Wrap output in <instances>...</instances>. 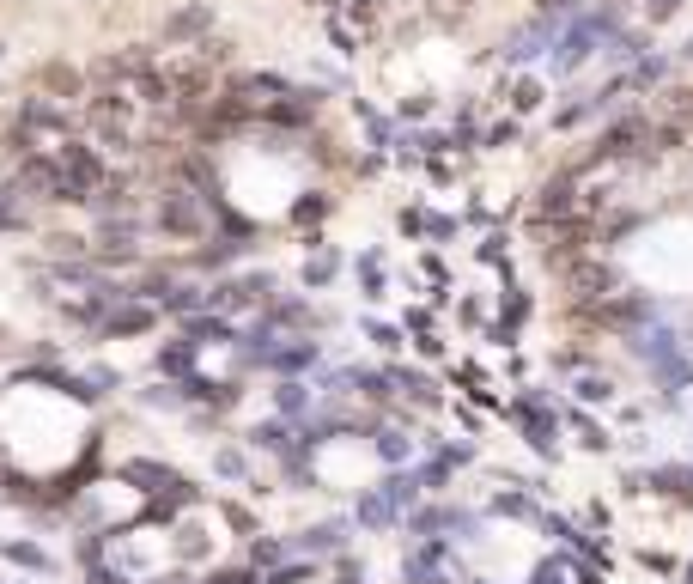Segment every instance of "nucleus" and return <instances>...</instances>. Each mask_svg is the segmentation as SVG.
<instances>
[{
	"mask_svg": "<svg viewBox=\"0 0 693 584\" xmlns=\"http://www.w3.org/2000/svg\"><path fill=\"white\" fill-rule=\"evenodd\" d=\"M86 122H92V134L110 146V153H128L134 146V98L128 92H98L86 104Z\"/></svg>",
	"mask_w": 693,
	"mask_h": 584,
	"instance_id": "7ed1b4c3",
	"label": "nucleus"
},
{
	"mask_svg": "<svg viewBox=\"0 0 693 584\" xmlns=\"http://www.w3.org/2000/svg\"><path fill=\"white\" fill-rule=\"evenodd\" d=\"M608 396H614L608 378H578V402H608Z\"/></svg>",
	"mask_w": 693,
	"mask_h": 584,
	"instance_id": "bb28decb",
	"label": "nucleus"
},
{
	"mask_svg": "<svg viewBox=\"0 0 693 584\" xmlns=\"http://www.w3.org/2000/svg\"><path fill=\"white\" fill-rule=\"evenodd\" d=\"M341 274V256L329 244H317V256H304V286H329Z\"/></svg>",
	"mask_w": 693,
	"mask_h": 584,
	"instance_id": "dca6fc26",
	"label": "nucleus"
},
{
	"mask_svg": "<svg viewBox=\"0 0 693 584\" xmlns=\"http://www.w3.org/2000/svg\"><path fill=\"white\" fill-rule=\"evenodd\" d=\"M274 408H280L286 420H311V414L323 408V396L304 384V378H280V384H274Z\"/></svg>",
	"mask_w": 693,
	"mask_h": 584,
	"instance_id": "1a4fd4ad",
	"label": "nucleus"
},
{
	"mask_svg": "<svg viewBox=\"0 0 693 584\" xmlns=\"http://www.w3.org/2000/svg\"><path fill=\"white\" fill-rule=\"evenodd\" d=\"M687 55H693V43H687Z\"/></svg>",
	"mask_w": 693,
	"mask_h": 584,
	"instance_id": "c9c22d12",
	"label": "nucleus"
},
{
	"mask_svg": "<svg viewBox=\"0 0 693 584\" xmlns=\"http://www.w3.org/2000/svg\"><path fill=\"white\" fill-rule=\"evenodd\" d=\"M140 402H146V408H183V384H152Z\"/></svg>",
	"mask_w": 693,
	"mask_h": 584,
	"instance_id": "5701e85b",
	"label": "nucleus"
},
{
	"mask_svg": "<svg viewBox=\"0 0 693 584\" xmlns=\"http://www.w3.org/2000/svg\"><path fill=\"white\" fill-rule=\"evenodd\" d=\"M517 140V122H499V128H487V146H511Z\"/></svg>",
	"mask_w": 693,
	"mask_h": 584,
	"instance_id": "c756f323",
	"label": "nucleus"
},
{
	"mask_svg": "<svg viewBox=\"0 0 693 584\" xmlns=\"http://www.w3.org/2000/svg\"><path fill=\"white\" fill-rule=\"evenodd\" d=\"M292 554H298V560H317V554H347V518H329V524H317V530L292 536Z\"/></svg>",
	"mask_w": 693,
	"mask_h": 584,
	"instance_id": "423d86ee",
	"label": "nucleus"
},
{
	"mask_svg": "<svg viewBox=\"0 0 693 584\" xmlns=\"http://www.w3.org/2000/svg\"><path fill=\"white\" fill-rule=\"evenodd\" d=\"M286 560H298L292 542H280V536H256V542H250V566H256V572H262V566L274 572V566H286Z\"/></svg>",
	"mask_w": 693,
	"mask_h": 584,
	"instance_id": "4468645a",
	"label": "nucleus"
},
{
	"mask_svg": "<svg viewBox=\"0 0 693 584\" xmlns=\"http://www.w3.org/2000/svg\"><path fill=\"white\" fill-rule=\"evenodd\" d=\"M183 341H195V347H231V341H238V323L219 317V311H201V317L183 323Z\"/></svg>",
	"mask_w": 693,
	"mask_h": 584,
	"instance_id": "9d476101",
	"label": "nucleus"
},
{
	"mask_svg": "<svg viewBox=\"0 0 693 584\" xmlns=\"http://www.w3.org/2000/svg\"><path fill=\"white\" fill-rule=\"evenodd\" d=\"M250 445H256V451H268V457H286V451L298 445V438L286 432V420H262V426H250Z\"/></svg>",
	"mask_w": 693,
	"mask_h": 584,
	"instance_id": "ddd939ff",
	"label": "nucleus"
},
{
	"mask_svg": "<svg viewBox=\"0 0 693 584\" xmlns=\"http://www.w3.org/2000/svg\"><path fill=\"white\" fill-rule=\"evenodd\" d=\"M262 317H268L274 329H298V323H311V305H304L298 292H286V299H274V305H268Z\"/></svg>",
	"mask_w": 693,
	"mask_h": 584,
	"instance_id": "2eb2a0df",
	"label": "nucleus"
},
{
	"mask_svg": "<svg viewBox=\"0 0 693 584\" xmlns=\"http://www.w3.org/2000/svg\"><path fill=\"white\" fill-rule=\"evenodd\" d=\"M687 584H693V566H687Z\"/></svg>",
	"mask_w": 693,
	"mask_h": 584,
	"instance_id": "72a5a7b5",
	"label": "nucleus"
},
{
	"mask_svg": "<svg viewBox=\"0 0 693 584\" xmlns=\"http://www.w3.org/2000/svg\"><path fill=\"white\" fill-rule=\"evenodd\" d=\"M86 584H134V578H128L122 566H92V572H86Z\"/></svg>",
	"mask_w": 693,
	"mask_h": 584,
	"instance_id": "cd10ccee",
	"label": "nucleus"
},
{
	"mask_svg": "<svg viewBox=\"0 0 693 584\" xmlns=\"http://www.w3.org/2000/svg\"><path fill=\"white\" fill-rule=\"evenodd\" d=\"M0 554H7V560H19V566H31V572H49L55 560L37 548V542H0Z\"/></svg>",
	"mask_w": 693,
	"mask_h": 584,
	"instance_id": "6ab92c4d",
	"label": "nucleus"
},
{
	"mask_svg": "<svg viewBox=\"0 0 693 584\" xmlns=\"http://www.w3.org/2000/svg\"><path fill=\"white\" fill-rule=\"evenodd\" d=\"M152 226L171 232V238H201V232H207V195L171 183V189L159 195V207H152Z\"/></svg>",
	"mask_w": 693,
	"mask_h": 584,
	"instance_id": "f03ea898",
	"label": "nucleus"
},
{
	"mask_svg": "<svg viewBox=\"0 0 693 584\" xmlns=\"http://www.w3.org/2000/svg\"><path fill=\"white\" fill-rule=\"evenodd\" d=\"M152 365H159V378H195V341H171V347H159V359H152Z\"/></svg>",
	"mask_w": 693,
	"mask_h": 584,
	"instance_id": "9b49d317",
	"label": "nucleus"
},
{
	"mask_svg": "<svg viewBox=\"0 0 693 584\" xmlns=\"http://www.w3.org/2000/svg\"><path fill=\"white\" fill-rule=\"evenodd\" d=\"M456 7H475V0H456Z\"/></svg>",
	"mask_w": 693,
	"mask_h": 584,
	"instance_id": "473e14b6",
	"label": "nucleus"
},
{
	"mask_svg": "<svg viewBox=\"0 0 693 584\" xmlns=\"http://www.w3.org/2000/svg\"><path fill=\"white\" fill-rule=\"evenodd\" d=\"M377 457L390 463V469H402V463H414V438L402 432V426H377Z\"/></svg>",
	"mask_w": 693,
	"mask_h": 584,
	"instance_id": "f8f14e48",
	"label": "nucleus"
},
{
	"mask_svg": "<svg viewBox=\"0 0 693 584\" xmlns=\"http://www.w3.org/2000/svg\"><path fill=\"white\" fill-rule=\"evenodd\" d=\"M675 7H681V0H645V13H651V19H669Z\"/></svg>",
	"mask_w": 693,
	"mask_h": 584,
	"instance_id": "7c9ffc66",
	"label": "nucleus"
},
{
	"mask_svg": "<svg viewBox=\"0 0 693 584\" xmlns=\"http://www.w3.org/2000/svg\"><path fill=\"white\" fill-rule=\"evenodd\" d=\"M55 159H61L67 201H98V189L110 183V171H104V159H98V146H86V140H61V146H55Z\"/></svg>",
	"mask_w": 693,
	"mask_h": 584,
	"instance_id": "f257e3e1",
	"label": "nucleus"
},
{
	"mask_svg": "<svg viewBox=\"0 0 693 584\" xmlns=\"http://www.w3.org/2000/svg\"><path fill=\"white\" fill-rule=\"evenodd\" d=\"M152 323H159V311H152L146 299H128V305H116V311L104 317V329H98V335H104V341H116V335H146Z\"/></svg>",
	"mask_w": 693,
	"mask_h": 584,
	"instance_id": "6e6552de",
	"label": "nucleus"
},
{
	"mask_svg": "<svg viewBox=\"0 0 693 584\" xmlns=\"http://www.w3.org/2000/svg\"><path fill=\"white\" fill-rule=\"evenodd\" d=\"M13 195H25V189H13V183H0V232H19V226H25V207H19Z\"/></svg>",
	"mask_w": 693,
	"mask_h": 584,
	"instance_id": "412c9836",
	"label": "nucleus"
},
{
	"mask_svg": "<svg viewBox=\"0 0 693 584\" xmlns=\"http://www.w3.org/2000/svg\"><path fill=\"white\" fill-rule=\"evenodd\" d=\"M207 25H213V7H183V13L165 19V37H195V31H207Z\"/></svg>",
	"mask_w": 693,
	"mask_h": 584,
	"instance_id": "f3484780",
	"label": "nucleus"
},
{
	"mask_svg": "<svg viewBox=\"0 0 693 584\" xmlns=\"http://www.w3.org/2000/svg\"><path fill=\"white\" fill-rule=\"evenodd\" d=\"M213 469H219L225 481H244V475H250V463H244L238 451H213Z\"/></svg>",
	"mask_w": 693,
	"mask_h": 584,
	"instance_id": "393cba45",
	"label": "nucleus"
},
{
	"mask_svg": "<svg viewBox=\"0 0 693 584\" xmlns=\"http://www.w3.org/2000/svg\"><path fill=\"white\" fill-rule=\"evenodd\" d=\"M0 55H7V43H0Z\"/></svg>",
	"mask_w": 693,
	"mask_h": 584,
	"instance_id": "f704fd0d",
	"label": "nucleus"
},
{
	"mask_svg": "<svg viewBox=\"0 0 693 584\" xmlns=\"http://www.w3.org/2000/svg\"><path fill=\"white\" fill-rule=\"evenodd\" d=\"M529 584H566V572H560V560H542L529 572Z\"/></svg>",
	"mask_w": 693,
	"mask_h": 584,
	"instance_id": "c85d7f7f",
	"label": "nucleus"
},
{
	"mask_svg": "<svg viewBox=\"0 0 693 584\" xmlns=\"http://www.w3.org/2000/svg\"><path fill=\"white\" fill-rule=\"evenodd\" d=\"M450 469H456V463L432 457V463H426V469H414V475H420V487H432V493H438V487H450Z\"/></svg>",
	"mask_w": 693,
	"mask_h": 584,
	"instance_id": "b1692460",
	"label": "nucleus"
},
{
	"mask_svg": "<svg viewBox=\"0 0 693 584\" xmlns=\"http://www.w3.org/2000/svg\"><path fill=\"white\" fill-rule=\"evenodd\" d=\"M13 128L25 134V140H37V134H55V146L73 134V116L55 104V98H25L19 104V116H13Z\"/></svg>",
	"mask_w": 693,
	"mask_h": 584,
	"instance_id": "20e7f679",
	"label": "nucleus"
},
{
	"mask_svg": "<svg viewBox=\"0 0 693 584\" xmlns=\"http://www.w3.org/2000/svg\"><path fill=\"white\" fill-rule=\"evenodd\" d=\"M469 584H493V578H469Z\"/></svg>",
	"mask_w": 693,
	"mask_h": 584,
	"instance_id": "2f4dec72",
	"label": "nucleus"
},
{
	"mask_svg": "<svg viewBox=\"0 0 693 584\" xmlns=\"http://www.w3.org/2000/svg\"><path fill=\"white\" fill-rule=\"evenodd\" d=\"M493 511H499V518H535V524H542V511H535V499H529V493H499V499H493Z\"/></svg>",
	"mask_w": 693,
	"mask_h": 584,
	"instance_id": "aec40b11",
	"label": "nucleus"
},
{
	"mask_svg": "<svg viewBox=\"0 0 693 584\" xmlns=\"http://www.w3.org/2000/svg\"><path fill=\"white\" fill-rule=\"evenodd\" d=\"M311 365H323V347H317L311 335H292V341H280V347L268 353L262 372H274V378H298V372H311Z\"/></svg>",
	"mask_w": 693,
	"mask_h": 584,
	"instance_id": "39448f33",
	"label": "nucleus"
},
{
	"mask_svg": "<svg viewBox=\"0 0 693 584\" xmlns=\"http://www.w3.org/2000/svg\"><path fill=\"white\" fill-rule=\"evenodd\" d=\"M542 98H548V92H542V80H517V86H511V104H517V110H535Z\"/></svg>",
	"mask_w": 693,
	"mask_h": 584,
	"instance_id": "a878e982",
	"label": "nucleus"
},
{
	"mask_svg": "<svg viewBox=\"0 0 693 584\" xmlns=\"http://www.w3.org/2000/svg\"><path fill=\"white\" fill-rule=\"evenodd\" d=\"M323 213H329V195H323V189H311L304 201H292V219H298V226H317Z\"/></svg>",
	"mask_w": 693,
	"mask_h": 584,
	"instance_id": "4be33fe9",
	"label": "nucleus"
},
{
	"mask_svg": "<svg viewBox=\"0 0 693 584\" xmlns=\"http://www.w3.org/2000/svg\"><path fill=\"white\" fill-rule=\"evenodd\" d=\"M43 86H49V92H61V98H80V86H86V80H80V67L49 61V67H43Z\"/></svg>",
	"mask_w": 693,
	"mask_h": 584,
	"instance_id": "a211bd4d",
	"label": "nucleus"
},
{
	"mask_svg": "<svg viewBox=\"0 0 693 584\" xmlns=\"http://www.w3.org/2000/svg\"><path fill=\"white\" fill-rule=\"evenodd\" d=\"M353 524H359V530H396L402 511L390 505V493H383V487H365V493L353 499Z\"/></svg>",
	"mask_w": 693,
	"mask_h": 584,
	"instance_id": "0eeeda50",
	"label": "nucleus"
}]
</instances>
